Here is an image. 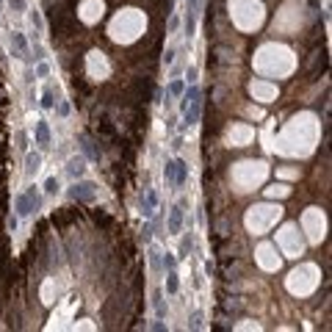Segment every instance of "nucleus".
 Returning <instances> with one entry per match:
<instances>
[{
  "mask_svg": "<svg viewBox=\"0 0 332 332\" xmlns=\"http://www.w3.org/2000/svg\"><path fill=\"white\" fill-rule=\"evenodd\" d=\"M163 175H166V183H169V185L180 188V185H185V180H188V163L180 161V158H175V161L166 163Z\"/></svg>",
  "mask_w": 332,
  "mask_h": 332,
  "instance_id": "obj_1",
  "label": "nucleus"
},
{
  "mask_svg": "<svg viewBox=\"0 0 332 332\" xmlns=\"http://www.w3.org/2000/svg\"><path fill=\"white\" fill-rule=\"evenodd\" d=\"M34 208H39V197L34 194V188L17 197V213H20V216H28V213H34Z\"/></svg>",
  "mask_w": 332,
  "mask_h": 332,
  "instance_id": "obj_2",
  "label": "nucleus"
},
{
  "mask_svg": "<svg viewBox=\"0 0 332 332\" xmlns=\"http://www.w3.org/2000/svg\"><path fill=\"white\" fill-rule=\"evenodd\" d=\"M166 227H169V233H172V235H177L180 230H183V202L172 208V213H169V224H166Z\"/></svg>",
  "mask_w": 332,
  "mask_h": 332,
  "instance_id": "obj_3",
  "label": "nucleus"
},
{
  "mask_svg": "<svg viewBox=\"0 0 332 332\" xmlns=\"http://www.w3.org/2000/svg\"><path fill=\"white\" fill-rule=\"evenodd\" d=\"M199 111H202V100L194 97L188 106H185V125H197V122H199Z\"/></svg>",
  "mask_w": 332,
  "mask_h": 332,
  "instance_id": "obj_4",
  "label": "nucleus"
},
{
  "mask_svg": "<svg viewBox=\"0 0 332 332\" xmlns=\"http://www.w3.org/2000/svg\"><path fill=\"white\" fill-rule=\"evenodd\" d=\"M67 172H70L72 177H80V175L86 172V158H80V155L70 158V163H67Z\"/></svg>",
  "mask_w": 332,
  "mask_h": 332,
  "instance_id": "obj_5",
  "label": "nucleus"
},
{
  "mask_svg": "<svg viewBox=\"0 0 332 332\" xmlns=\"http://www.w3.org/2000/svg\"><path fill=\"white\" fill-rule=\"evenodd\" d=\"M36 144L39 147H47L50 144V125L47 122H36Z\"/></svg>",
  "mask_w": 332,
  "mask_h": 332,
  "instance_id": "obj_6",
  "label": "nucleus"
},
{
  "mask_svg": "<svg viewBox=\"0 0 332 332\" xmlns=\"http://www.w3.org/2000/svg\"><path fill=\"white\" fill-rule=\"evenodd\" d=\"M39 166H42V158L36 155V152H28V158H25V172H28V175H36Z\"/></svg>",
  "mask_w": 332,
  "mask_h": 332,
  "instance_id": "obj_7",
  "label": "nucleus"
},
{
  "mask_svg": "<svg viewBox=\"0 0 332 332\" xmlns=\"http://www.w3.org/2000/svg\"><path fill=\"white\" fill-rule=\"evenodd\" d=\"M155 202H158V197H155V191H147V197H144V216H152V211H155Z\"/></svg>",
  "mask_w": 332,
  "mask_h": 332,
  "instance_id": "obj_8",
  "label": "nucleus"
},
{
  "mask_svg": "<svg viewBox=\"0 0 332 332\" xmlns=\"http://www.w3.org/2000/svg\"><path fill=\"white\" fill-rule=\"evenodd\" d=\"M58 188H61V185H58L56 177H47V180H44V191H47V194H58Z\"/></svg>",
  "mask_w": 332,
  "mask_h": 332,
  "instance_id": "obj_9",
  "label": "nucleus"
},
{
  "mask_svg": "<svg viewBox=\"0 0 332 332\" xmlns=\"http://www.w3.org/2000/svg\"><path fill=\"white\" fill-rule=\"evenodd\" d=\"M152 302H155V313H158V318H163V296H161V291H155Z\"/></svg>",
  "mask_w": 332,
  "mask_h": 332,
  "instance_id": "obj_10",
  "label": "nucleus"
},
{
  "mask_svg": "<svg viewBox=\"0 0 332 332\" xmlns=\"http://www.w3.org/2000/svg\"><path fill=\"white\" fill-rule=\"evenodd\" d=\"M166 288H169V294H177V274H175V269H169V283H166Z\"/></svg>",
  "mask_w": 332,
  "mask_h": 332,
  "instance_id": "obj_11",
  "label": "nucleus"
},
{
  "mask_svg": "<svg viewBox=\"0 0 332 332\" xmlns=\"http://www.w3.org/2000/svg\"><path fill=\"white\" fill-rule=\"evenodd\" d=\"M11 42L20 47V53H25V47H28V44H25V39H22V34H11Z\"/></svg>",
  "mask_w": 332,
  "mask_h": 332,
  "instance_id": "obj_12",
  "label": "nucleus"
},
{
  "mask_svg": "<svg viewBox=\"0 0 332 332\" xmlns=\"http://www.w3.org/2000/svg\"><path fill=\"white\" fill-rule=\"evenodd\" d=\"M56 106V100H53V92H44L42 94V108H53Z\"/></svg>",
  "mask_w": 332,
  "mask_h": 332,
  "instance_id": "obj_13",
  "label": "nucleus"
},
{
  "mask_svg": "<svg viewBox=\"0 0 332 332\" xmlns=\"http://www.w3.org/2000/svg\"><path fill=\"white\" fill-rule=\"evenodd\" d=\"M169 92H172V94H183V80H172V83H169Z\"/></svg>",
  "mask_w": 332,
  "mask_h": 332,
  "instance_id": "obj_14",
  "label": "nucleus"
},
{
  "mask_svg": "<svg viewBox=\"0 0 332 332\" xmlns=\"http://www.w3.org/2000/svg\"><path fill=\"white\" fill-rule=\"evenodd\" d=\"M47 72H50V67H47V64H39V67H36V75H39V78H44Z\"/></svg>",
  "mask_w": 332,
  "mask_h": 332,
  "instance_id": "obj_15",
  "label": "nucleus"
},
{
  "mask_svg": "<svg viewBox=\"0 0 332 332\" xmlns=\"http://www.w3.org/2000/svg\"><path fill=\"white\" fill-rule=\"evenodd\" d=\"M163 266H166V269H175V258H172L169 252H166V258H163Z\"/></svg>",
  "mask_w": 332,
  "mask_h": 332,
  "instance_id": "obj_16",
  "label": "nucleus"
},
{
  "mask_svg": "<svg viewBox=\"0 0 332 332\" xmlns=\"http://www.w3.org/2000/svg\"><path fill=\"white\" fill-rule=\"evenodd\" d=\"M199 321H202V316H199V313H194V316H191V327L197 330V327H199Z\"/></svg>",
  "mask_w": 332,
  "mask_h": 332,
  "instance_id": "obj_17",
  "label": "nucleus"
},
{
  "mask_svg": "<svg viewBox=\"0 0 332 332\" xmlns=\"http://www.w3.org/2000/svg\"><path fill=\"white\" fill-rule=\"evenodd\" d=\"M58 113H61V116H67V113H70V106H67V103H61V106H58Z\"/></svg>",
  "mask_w": 332,
  "mask_h": 332,
  "instance_id": "obj_18",
  "label": "nucleus"
},
{
  "mask_svg": "<svg viewBox=\"0 0 332 332\" xmlns=\"http://www.w3.org/2000/svg\"><path fill=\"white\" fill-rule=\"evenodd\" d=\"M11 6H14V8H22V6H25V0H11Z\"/></svg>",
  "mask_w": 332,
  "mask_h": 332,
  "instance_id": "obj_19",
  "label": "nucleus"
}]
</instances>
